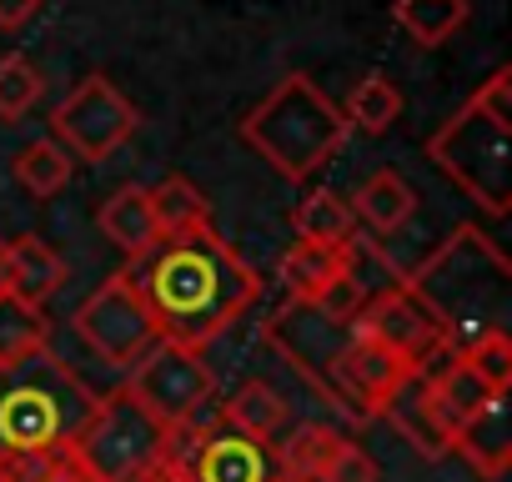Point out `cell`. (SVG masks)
Instances as JSON below:
<instances>
[{"label":"cell","mask_w":512,"mask_h":482,"mask_svg":"<svg viewBox=\"0 0 512 482\" xmlns=\"http://www.w3.org/2000/svg\"><path fill=\"white\" fill-rule=\"evenodd\" d=\"M151 216H156L161 236H181V231L211 226V201L186 176H166L161 186H151Z\"/></svg>","instance_id":"44dd1931"},{"label":"cell","mask_w":512,"mask_h":482,"mask_svg":"<svg viewBox=\"0 0 512 482\" xmlns=\"http://www.w3.org/2000/svg\"><path fill=\"white\" fill-rule=\"evenodd\" d=\"M337 447H342V432H337V427H327V422H302L287 442H277V467H282L287 482H317Z\"/></svg>","instance_id":"ffe728a7"},{"label":"cell","mask_w":512,"mask_h":482,"mask_svg":"<svg viewBox=\"0 0 512 482\" xmlns=\"http://www.w3.org/2000/svg\"><path fill=\"white\" fill-rule=\"evenodd\" d=\"M352 327H357L362 337L382 342L392 357H402L417 377H422V372H432V357H452V352H447V342H442V332H437V322H432V312L412 297L407 277H402L392 292L372 297V302L352 317Z\"/></svg>","instance_id":"7c38bea8"},{"label":"cell","mask_w":512,"mask_h":482,"mask_svg":"<svg viewBox=\"0 0 512 482\" xmlns=\"http://www.w3.org/2000/svg\"><path fill=\"white\" fill-rule=\"evenodd\" d=\"M96 226L106 231V241H116L126 257H141V252H151L156 241H161L156 216H151V191H146V186H121V191H111V196L101 201V211H96Z\"/></svg>","instance_id":"2e32d148"},{"label":"cell","mask_w":512,"mask_h":482,"mask_svg":"<svg viewBox=\"0 0 512 482\" xmlns=\"http://www.w3.org/2000/svg\"><path fill=\"white\" fill-rule=\"evenodd\" d=\"M422 382V407L432 412V422L447 432V442H452V432L472 417V412H482L487 407V382L462 362V357H447L437 372H422L417 377Z\"/></svg>","instance_id":"9a60e30c"},{"label":"cell","mask_w":512,"mask_h":482,"mask_svg":"<svg viewBox=\"0 0 512 482\" xmlns=\"http://www.w3.org/2000/svg\"><path fill=\"white\" fill-rule=\"evenodd\" d=\"M51 347V322L41 307L0 292V367L6 362H21V357H36Z\"/></svg>","instance_id":"603a6c76"},{"label":"cell","mask_w":512,"mask_h":482,"mask_svg":"<svg viewBox=\"0 0 512 482\" xmlns=\"http://www.w3.org/2000/svg\"><path fill=\"white\" fill-rule=\"evenodd\" d=\"M347 206H352V216H362L372 231L392 236V231H402V226L412 221V211H417V191H412L397 171H372V176L357 186V196H352Z\"/></svg>","instance_id":"ac0fdd59"},{"label":"cell","mask_w":512,"mask_h":482,"mask_svg":"<svg viewBox=\"0 0 512 482\" xmlns=\"http://www.w3.org/2000/svg\"><path fill=\"white\" fill-rule=\"evenodd\" d=\"M267 342L287 357L292 372L307 377V387H317V397L327 407H337L352 422H367L362 402L347 387V342H352V322H332L327 312H317L312 302H287L272 322H267Z\"/></svg>","instance_id":"52a82bcc"},{"label":"cell","mask_w":512,"mask_h":482,"mask_svg":"<svg viewBox=\"0 0 512 482\" xmlns=\"http://www.w3.org/2000/svg\"><path fill=\"white\" fill-rule=\"evenodd\" d=\"M71 151L66 146H56L51 136L46 141H31V146H21L16 151V161H11V171H16V181L31 191V196H56L66 181H71Z\"/></svg>","instance_id":"484cf974"},{"label":"cell","mask_w":512,"mask_h":482,"mask_svg":"<svg viewBox=\"0 0 512 482\" xmlns=\"http://www.w3.org/2000/svg\"><path fill=\"white\" fill-rule=\"evenodd\" d=\"M427 156L487 216H502L512 201V71H492L482 91L427 141Z\"/></svg>","instance_id":"5b68a950"},{"label":"cell","mask_w":512,"mask_h":482,"mask_svg":"<svg viewBox=\"0 0 512 482\" xmlns=\"http://www.w3.org/2000/svg\"><path fill=\"white\" fill-rule=\"evenodd\" d=\"M126 392L171 432L181 427H196L201 412L211 407L216 397V377L211 367L201 362V352H186V347H171V342H156L136 367H131V382Z\"/></svg>","instance_id":"ba28073f"},{"label":"cell","mask_w":512,"mask_h":482,"mask_svg":"<svg viewBox=\"0 0 512 482\" xmlns=\"http://www.w3.org/2000/svg\"><path fill=\"white\" fill-rule=\"evenodd\" d=\"M141 482H186V477H181V472L166 462V467H156V472H151V477H141Z\"/></svg>","instance_id":"1f68e13d"},{"label":"cell","mask_w":512,"mask_h":482,"mask_svg":"<svg viewBox=\"0 0 512 482\" xmlns=\"http://www.w3.org/2000/svg\"><path fill=\"white\" fill-rule=\"evenodd\" d=\"M347 126H357V131H367V136H382V131H392L397 126V116H402V91L387 81V76H362L357 81V91H352V101H347Z\"/></svg>","instance_id":"d4e9b609"},{"label":"cell","mask_w":512,"mask_h":482,"mask_svg":"<svg viewBox=\"0 0 512 482\" xmlns=\"http://www.w3.org/2000/svg\"><path fill=\"white\" fill-rule=\"evenodd\" d=\"M66 282V262L46 247L41 236H16L0 247V292H11L31 307H46Z\"/></svg>","instance_id":"5bb4252c"},{"label":"cell","mask_w":512,"mask_h":482,"mask_svg":"<svg viewBox=\"0 0 512 482\" xmlns=\"http://www.w3.org/2000/svg\"><path fill=\"white\" fill-rule=\"evenodd\" d=\"M36 11H41V0H0V26H6V31H21Z\"/></svg>","instance_id":"4dcf8cb0"},{"label":"cell","mask_w":512,"mask_h":482,"mask_svg":"<svg viewBox=\"0 0 512 482\" xmlns=\"http://www.w3.org/2000/svg\"><path fill=\"white\" fill-rule=\"evenodd\" d=\"M342 272V252L312 247V241H297V247L282 257V287L292 292V302H317V292Z\"/></svg>","instance_id":"4316f807"},{"label":"cell","mask_w":512,"mask_h":482,"mask_svg":"<svg viewBox=\"0 0 512 482\" xmlns=\"http://www.w3.org/2000/svg\"><path fill=\"white\" fill-rule=\"evenodd\" d=\"M41 71L26 56H0V121H21L41 101Z\"/></svg>","instance_id":"83f0119b"},{"label":"cell","mask_w":512,"mask_h":482,"mask_svg":"<svg viewBox=\"0 0 512 482\" xmlns=\"http://www.w3.org/2000/svg\"><path fill=\"white\" fill-rule=\"evenodd\" d=\"M51 141L71 151V161H106L136 136V106L106 81L86 76L56 111H51Z\"/></svg>","instance_id":"30bf717a"},{"label":"cell","mask_w":512,"mask_h":482,"mask_svg":"<svg viewBox=\"0 0 512 482\" xmlns=\"http://www.w3.org/2000/svg\"><path fill=\"white\" fill-rule=\"evenodd\" d=\"M121 277L151 312L156 337L171 347H186V352H201L206 342H216L262 297V277L211 226L161 236L151 252L131 257V267Z\"/></svg>","instance_id":"6da1fadb"},{"label":"cell","mask_w":512,"mask_h":482,"mask_svg":"<svg viewBox=\"0 0 512 482\" xmlns=\"http://www.w3.org/2000/svg\"><path fill=\"white\" fill-rule=\"evenodd\" d=\"M317 482H377V462H372V452L362 442L342 437V447L332 452V462L322 467Z\"/></svg>","instance_id":"f546056e"},{"label":"cell","mask_w":512,"mask_h":482,"mask_svg":"<svg viewBox=\"0 0 512 482\" xmlns=\"http://www.w3.org/2000/svg\"><path fill=\"white\" fill-rule=\"evenodd\" d=\"M76 332L91 342V352L96 357H106L111 367H136L161 337H156V322H151V312L141 307V297L131 292V282L116 272L111 282H101L86 302H81V312H76Z\"/></svg>","instance_id":"8fae6325"},{"label":"cell","mask_w":512,"mask_h":482,"mask_svg":"<svg viewBox=\"0 0 512 482\" xmlns=\"http://www.w3.org/2000/svg\"><path fill=\"white\" fill-rule=\"evenodd\" d=\"M412 297L432 312L447 352H467L472 342L507 332V312H512V262L502 257V247L477 231V226H457L442 247L407 277Z\"/></svg>","instance_id":"7a4b0ae2"},{"label":"cell","mask_w":512,"mask_h":482,"mask_svg":"<svg viewBox=\"0 0 512 482\" xmlns=\"http://www.w3.org/2000/svg\"><path fill=\"white\" fill-rule=\"evenodd\" d=\"M452 452L487 482H497L512 467V397L492 392L482 412H472L457 432H452Z\"/></svg>","instance_id":"4fadbf2b"},{"label":"cell","mask_w":512,"mask_h":482,"mask_svg":"<svg viewBox=\"0 0 512 482\" xmlns=\"http://www.w3.org/2000/svg\"><path fill=\"white\" fill-rule=\"evenodd\" d=\"M342 106L302 71L282 76L241 121V141L287 181H312L347 141Z\"/></svg>","instance_id":"277c9868"},{"label":"cell","mask_w":512,"mask_h":482,"mask_svg":"<svg viewBox=\"0 0 512 482\" xmlns=\"http://www.w3.org/2000/svg\"><path fill=\"white\" fill-rule=\"evenodd\" d=\"M221 422H231L236 432H246V437H256V442H277V437L287 432V422H292V402H287L272 382L251 377V382H241V387L231 392V402L221 407Z\"/></svg>","instance_id":"e0dca14e"},{"label":"cell","mask_w":512,"mask_h":482,"mask_svg":"<svg viewBox=\"0 0 512 482\" xmlns=\"http://www.w3.org/2000/svg\"><path fill=\"white\" fill-rule=\"evenodd\" d=\"M382 417H387V422H392V427H397L422 457H447V452H452L447 432H442V427L432 422V412L422 407V382H417V377H412V382L382 407Z\"/></svg>","instance_id":"cb8c5ba5"},{"label":"cell","mask_w":512,"mask_h":482,"mask_svg":"<svg viewBox=\"0 0 512 482\" xmlns=\"http://www.w3.org/2000/svg\"><path fill=\"white\" fill-rule=\"evenodd\" d=\"M96 412V392L46 347L0 367V462L71 452Z\"/></svg>","instance_id":"3957f363"},{"label":"cell","mask_w":512,"mask_h":482,"mask_svg":"<svg viewBox=\"0 0 512 482\" xmlns=\"http://www.w3.org/2000/svg\"><path fill=\"white\" fill-rule=\"evenodd\" d=\"M392 21L417 41V46H442L462 31L467 21V0H392Z\"/></svg>","instance_id":"7402d4cb"},{"label":"cell","mask_w":512,"mask_h":482,"mask_svg":"<svg viewBox=\"0 0 512 482\" xmlns=\"http://www.w3.org/2000/svg\"><path fill=\"white\" fill-rule=\"evenodd\" d=\"M81 482H96V477H81Z\"/></svg>","instance_id":"d6a6232c"},{"label":"cell","mask_w":512,"mask_h":482,"mask_svg":"<svg viewBox=\"0 0 512 482\" xmlns=\"http://www.w3.org/2000/svg\"><path fill=\"white\" fill-rule=\"evenodd\" d=\"M76 462L96 482H141L171 457V427H161L126 387L96 397L91 422L76 437Z\"/></svg>","instance_id":"8992f818"},{"label":"cell","mask_w":512,"mask_h":482,"mask_svg":"<svg viewBox=\"0 0 512 482\" xmlns=\"http://www.w3.org/2000/svg\"><path fill=\"white\" fill-rule=\"evenodd\" d=\"M292 226H297V241H312V247H327V252H342L347 241L357 236V216H352V206H347L337 191H327V186L297 201Z\"/></svg>","instance_id":"d6986e66"},{"label":"cell","mask_w":512,"mask_h":482,"mask_svg":"<svg viewBox=\"0 0 512 482\" xmlns=\"http://www.w3.org/2000/svg\"><path fill=\"white\" fill-rule=\"evenodd\" d=\"M482 382L487 392H512V337L507 332H492L482 342H472L467 352H457Z\"/></svg>","instance_id":"f1b7e54d"},{"label":"cell","mask_w":512,"mask_h":482,"mask_svg":"<svg viewBox=\"0 0 512 482\" xmlns=\"http://www.w3.org/2000/svg\"><path fill=\"white\" fill-rule=\"evenodd\" d=\"M186 482H287L277 467L272 442H256L236 432L231 422H196L171 432V457H166Z\"/></svg>","instance_id":"9c48e42d"}]
</instances>
